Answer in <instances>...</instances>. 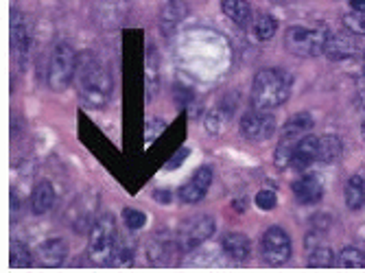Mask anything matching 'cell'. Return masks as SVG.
I'll return each mask as SVG.
<instances>
[{"label":"cell","mask_w":365,"mask_h":273,"mask_svg":"<svg viewBox=\"0 0 365 273\" xmlns=\"http://www.w3.org/2000/svg\"><path fill=\"white\" fill-rule=\"evenodd\" d=\"M75 86L81 101L92 110H103L112 101V73L103 59H98L94 53L83 51L77 55V73Z\"/></svg>","instance_id":"1"},{"label":"cell","mask_w":365,"mask_h":273,"mask_svg":"<svg viewBox=\"0 0 365 273\" xmlns=\"http://www.w3.org/2000/svg\"><path fill=\"white\" fill-rule=\"evenodd\" d=\"M291 75L280 68H264L254 77L252 83V105L254 110H276L287 103L291 94Z\"/></svg>","instance_id":"2"},{"label":"cell","mask_w":365,"mask_h":273,"mask_svg":"<svg viewBox=\"0 0 365 273\" xmlns=\"http://www.w3.org/2000/svg\"><path fill=\"white\" fill-rule=\"evenodd\" d=\"M118 245V225L112 212L101 215L90 227L88 254L96 264H110Z\"/></svg>","instance_id":"3"},{"label":"cell","mask_w":365,"mask_h":273,"mask_svg":"<svg viewBox=\"0 0 365 273\" xmlns=\"http://www.w3.org/2000/svg\"><path fill=\"white\" fill-rule=\"evenodd\" d=\"M77 73V53L68 42H57L48 57L46 81L53 92L68 90L75 81Z\"/></svg>","instance_id":"4"},{"label":"cell","mask_w":365,"mask_h":273,"mask_svg":"<svg viewBox=\"0 0 365 273\" xmlns=\"http://www.w3.org/2000/svg\"><path fill=\"white\" fill-rule=\"evenodd\" d=\"M330 38L326 26H289L284 33V46L295 57H315L324 53V46Z\"/></svg>","instance_id":"5"},{"label":"cell","mask_w":365,"mask_h":273,"mask_svg":"<svg viewBox=\"0 0 365 273\" xmlns=\"http://www.w3.org/2000/svg\"><path fill=\"white\" fill-rule=\"evenodd\" d=\"M215 230H217V223L208 215H199V217L184 221L178 230V236H175L180 252H192L199 245H204L215 234Z\"/></svg>","instance_id":"6"},{"label":"cell","mask_w":365,"mask_h":273,"mask_svg":"<svg viewBox=\"0 0 365 273\" xmlns=\"http://www.w3.org/2000/svg\"><path fill=\"white\" fill-rule=\"evenodd\" d=\"M260 249H262V260L272 264V267H280L291 258V236L278 227L272 225L264 230L262 238H260Z\"/></svg>","instance_id":"7"},{"label":"cell","mask_w":365,"mask_h":273,"mask_svg":"<svg viewBox=\"0 0 365 273\" xmlns=\"http://www.w3.org/2000/svg\"><path fill=\"white\" fill-rule=\"evenodd\" d=\"M239 129H241V135L245 140L264 143V140H269L276 131V118L264 110H254L241 118Z\"/></svg>","instance_id":"8"},{"label":"cell","mask_w":365,"mask_h":273,"mask_svg":"<svg viewBox=\"0 0 365 273\" xmlns=\"http://www.w3.org/2000/svg\"><path fill=\"white\" fill-rule=\"evenodd\" d=\"M212 168L210 166H202V168H197V173L180 188V201L184 203H199L206 192L210 190L212 186Z\"/></svg>","instance_id":"9"},{"label":"cell","mask_w":365,"mask_h":273,"mask_svg":"<svg viewBox=\"0 0 365 273\" xmlns=\"http://www.w3.org/2000/svg\"><path fill=\"white\" fill-rule=\"evenodd\" d=\"M182 254L180 247H178V241L175 238H169L164 234H158L149 241V247H147V258L151 264H171L175 260V256Z\"/></svg>","instance_id":"10"},{"label":"cell","mask_w":365,"mask_h":273,"mask_svg":"<svg viewBox=\"0 0 365 273\" xmlns=\"http://www.w3.org/2000/svg\"><path fill=\"white\" fill-rule=\"evenodd\" d=\"M31 44V29L20 9H11V51L16 59H24Z\"/></svg>","instance_id":"11"},{"label":"cell","mask_w":365,"mask_h":273,"mask_svg":"<svg viewBox=\"0 0 365 273\" xmlns=\"http://www.w3.org/2000/svg\"><path fill=\"white\" fill-rule=\"evenodd\" d=\"M38 262L42 267H59L63 264L66 256H68V243L63 241V238H48V241H44L40 247H38Z\"/></svg>","instance_id":"12"},{"label":"cell","mask_w":365,"mask_h":273,"mask_svg":"<svg viewBox=\"0 0 365 273\" xmlns=\"http://www.w3.org/2000/svg\"><path fill=\"white\" fill-rule=\"evenodd\" d=\"M160 55H158V48L155 46H149L147 48V55H145V92H147V101H153L155 94L160 92Z\"/></svg>","instance_id":"13"},{"label":"cell","mask_w":365,"mask_h":273,"mask_svg":"<svg viewBox=\"0 0 365 273\" xmlns=\"http://www.w3.org/2000/svg\"><path fill=\"white\" fill-rule=\"evenodd\" d=\"M221 249L225 252L227 258L237 260V262H245L252 256V243L250 238L241 232H230L223 236L221 241Z\"/></svg>","instance_id":"14"},{"label":"cell","mask_w":365,"mask_h":273,"mask_svg":"<svg viewBox=\"0 0 365 273\" xmlns=\"http://www.w3.org/2000/svg\"><path fill=\"white\" fill-rule=\"evenodd\" d=\"M293 195L300 203L311 206V203H317L324 197V184L317 175H304L297 182H293Z\"/></svg>","instance_id":"15"},{"label":"cell","mask_w":365,"mask_h":273,"mask_svg":"<svg viewBox=\"0 0 365 273\" xmlns=\"http://www.w3.org/2000/svg\"><path fill=\"white\" fill-rule=\"evenodd\" d=\"M317 153H319V138H317V135H304V138L295 147L291 166L297 168V170H304V168H309L311 164L317 162Z\"/></svg>","instance_id":"16"},{"label":"cell","mask_w":365,"mask_h":273,"mask_svg":"<svg viewBox=\"0 0 365 273\" xmlns=\"http://www.w3.org/2000/svg\"><path fill=\"white\" fill-rule=\"evenodd\" d=\"M186 14H188L186 3H182V0H167V5H164L160 16V29L164 33H173L180 26V22L186 18Z\"/></svg>","instance_id":"17"},{"label":"cell","mask_w":365,"mask_h":273,"mask_svg":"<svg viewBox=\"0 0 365 273\" xmlns=\"http://www.w3.org/2000/svg\"><path fill=\"white\" fill-rule=\"evenodd\" d=\"M55 203V188L51 186V182H40L36 188H33L31 195V212L36 217L46 215Z\"/></svg>","instance_id":"18"},{"label":"cell","mask_w":365,"mask_h":273,"mask_svg":"<svg viewBox=\"0 0 365 273\" xmlns=\"http://www.w3.org/2000/svg\"><path fill=\"white\" fill-rule=\"evenodd\" d=\"M313 129V116L309 112H300V114H293L284 127H282V138L287 140H300L304 135Z\"/></svg>","instance_id":"19"},{"label":"cell","mask_w":365,"mask_h":273,"mask_svg":"<svg viewBox=\"0 0 365 273\" xmlns=\"http://www.w3.org/2000/svg\"><path fill=\"white\" fill-rule=\"evenodd\" d=\"M223 14L239 26H250L252 24V7L247 0H221Z\"/></svg>","instance_id":"20"},{"label":"cell","mask_w":365,"mask_h":273,"mask_svg":"<svg viewBox=\"0 0 365 273\" xmlns=\"http://www.w3.org/2000/svg\"><path fill=\"white\" fill-rule=\"evenodd\" d=\"M354 51L356 42L346 36H330L324 46V55H328V59H348L354 55Z\"/></svg>","instance_id":"21"},{"label":"cell","mask_w":365,"mask_h":273,"mask_svg":"<svg viewBox=\"0 0 365 273\" xmlns=\"http://www.w3.org/2000/svg\"><path fill=\"white\" fill-rule=\"evenodd\" d=\"M341 158V140L337 135H322L319 138V153L317 162L322 164H335Z\"/></svg>","instance_id":"22"},{"label":"cell","mask_w":365,"mask_h":273,"mask_svg":"<svg viewBox=\"0 0 365 273\" xmlns=\"http://www.w3.org/2000/svg\"><path fill=\"white\" fill-rule=\"evenodd\" d=\"M344 197H346V206L350 210H361L363 203H365V184L359 175H352L346 184V190H344Z\"/></svg>","instance_id":"23"},{"label":"cell","mask_w":365,"mask_h":273,"mask_svg":"<svg viewBox=\"0 0 365 273\" xmlns=\"http://www.w3.org/2000/svg\"><path fill=\"white\" fill-rule=\"evenodd\" d=\"M276 31H278V22L274 16L269 14H260L254 22V33H256V38L260 42H269L274 36H276Z\"/></svg>","instance_id":"24"},{"label":"cell","mask_w":365,"mask_h":273,"mask_svg":"<svg viewBox=\"0 0 365 273\" xmlns=\"http://www.w3.org/2000/svg\"><path fill=\"white\" fill-rule=\"evenodd\" d=\"M337 260L335 252L326 247V245H317V247H311V254H309V264L313 269H328V267H333Z\"/></svg>","instance_id":"25"},{"label":"cell","mask_w":365,"mask_h":273,"mask_svg":"<svg viewBox=\"0 0 365 273\" xmlns=\"http://www.w3.org/2000/svg\"><path fill=\"white\" fill-rule=\"evenodd\" d=\"M337 262L344 269H363L365 267V254L359 247H344L337 256Z\"/></svg>","instance_id":"26"},{"label":"cell","mask_w":365,"mask_h":273,"mask_svg":"<svg viewBox=\"0 0 365 273\" xmlns=\"http://www.w3.org/2000/svg\"><path fill=\"white\" fill-rule=\"evenodd\" d=\"M302 140V138H300ZM300 140H287V138H282L280 140V145H278V149H276V155H274V162H276V166L278 168H287V166H291V162H293V153H295V147H297V143Z\"/></svg>","instance_id":"27"},{"label":"cell","mask_w":365,"mask_h":273,"mask_svg":"<svg viewBox=\"0 0 365 273\" xmlns=\"http://www.w3.org/2000/svg\"><path fill=\"white\" fill-rule=\"evenodd\" d=\"M9 264L14 269H29L33 264V256L24 245H14L9 254Z\"/></svg>","instance_id":"28"},{"label":"cell","mask_w":365,"mask_h":273,"mask_svg":"<svg viewBox=\"0 0 365 273\" xmlns=\"http://www.w3.org/2000/svg\"><path fill=\"white\" fill-rule=\"evenodd\" d=\"M123 221L127 225V230L131 232H138L147 225V215L143 210H136V208H125L123 212Z\"/></svg>","instance_id":"29"},{"label":"cell","mask_w":365,"mask_h":273,"mask_svg":"<svg viewBox=\"0 0 365 273\" xmlns=\"http://www.w3.org/2000/svg\"><path fill=\"white\" fill-rule=\"evenodd\" d=\"M344 24L350 33H354V36H365V14H346L344 16Z\"/></svg>","instance_id":"30"},{"label":"cell","mask_w":365,"mask_h":273,"mask_svg":"<svg viewBox=\"0 0 365 273\" xmlns=\"http://www.w3.org/2000/svg\"><path fill=\"white\" fill-rule=\"evenodd\" d=\"M131 258H134V249H131L127 243L118 241L116 252H114V256H112V262H110V264H114V267H125V264H129V262H131Z\"/></svg>","instance_id":"31"},{"label":"cell","mask_w":365,"mask_h":273,"mask_svg":"<svg viewBox=\"0 0 365 273\" xmlns=\"http://www.w3.org/2000/svg\"><path fill=\"white\" fill-rule=\"evenodd\" d=\"M276 203H278V199H276V192L274 190H260L256 195V206L260 210H274Z\"/></svg>","instance_id":"32"},{"label":"cell","mask_w":365,"mask_h":273,"mask_svg":"<svg viewBox=\"0 0 365 273\" xmlns=\"http://www.w3.org/2000/svg\"><path fill=\"white\" fill-rule=\"evenodd\" d=\"M164 131V123L162 120H149L145 127V143H153L155 135Z\"/></svg>","instance_id":"33"},{"label":"cell","mask_w":365,"mask_h":273,"mask_svg":"<svg viewBox=\"0 0 365 273\" xmlns=\"http://www.w3.org/2000/svg\"><path fill=\"white\" fill-rule=\"evenodd\" d=\"M221 125H223V116L215 110L208 114V120H206V127H208V133H219L221 131Z\"/></svg>","instance_id":"34"},{"label":"cell","mask_w":365,"mask_h":273,"mask_svg":"<svg viewBox=\"0 0 365 273\" xmlns=\"http://www.w3.org/2000/svg\"><path fill=\"white\" fill-rule=\"evenodd\" d=\"M153 197H155V201H160V203H171V192H169V190H155Z\"/></svg>","instance_id":"35"},{"label":"cell","mask_w":365,"mask_h":273,"mask_svg":"<svg viewBox=\"0 0 365 273\" xmlns=\"http://www.w3.org/2000/svg\"><path fill=\"white\" fill-rule=\"evenodd\" d=\"M188 155V149H182V153H178V155H173V160L167 164V168H175V166H180L182 164V160Z\"/></svg>","instance_id":"36"},{"label":"cell","mask_w":365,"mask_h":273,"mask_svg":"<svg viewBox=\"0 0 365 273\" xmlns=\"http://www.w3.org/2000/svg\"><path fill=\"white\" fill-rule=\"evenodd\" d=\"M350 7L356 14H365V0H350Z\"/></svg>","instance_id":"37"},{"label":"cell","mask_w":365,"mask_h":273,"mask_svg":"<svg viewBox=\"0 0 365 273\" xmlns=\"http://www.w3.org/2000/svg\"><path fill=\"white\" fill-rule=\"evenodd\" d=\"M359 105H361V108L365 110V92H363V94L359 96Z\"/></svg>","instance_id":"38"},{"label":"cell","mask_w":365,"mask_h":273,"mask_svg":"<svg viewBox=\"0 0 365 273\" xmlns=\"http://www.w3.org/2000/svg\"><path fill=\"white\" fill-rule=\"evenodd\" d=\"M361 133H363V138H365V120H363V127H361Z\"/></svg>","instance_id":"39"},{"label":"cell","mask_w":365,"mask_h":273,"mask_svg":"<svg viewBox=\"0 0 365 273\" xmlns=\"http://www.w3.org/2000/svg\"><path fill=\"white\" fill-rule=\"evenodd\" d=\"M363 73H365V61H363Z\"/></svg>","instance_id":"40"}]
</instances>
